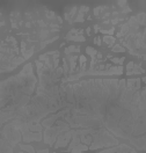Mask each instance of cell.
I'll list each match as a JSON object with an SVG mask.
<instances>
[{
    "label": "cell",
    "mask_w": 146,
    "mask_h": 153,
    "mask_svg": "<svg viewBox=\"0 0 146 153\" xmlns=\"http://www.w3.org/2000/svg\"><path fill=\"white\" fill-rule=\"evenodd\" d=\"M124 59L125 58L124 57H122V58H113V59H111V62H113V63H115V64H119V65H122L123 64V62H124Z\"/></svg>",
    "instance_id": "8"
},
{
    "label": "cell",
    "mask_w": 146,
    "mask_h": 153,
    "mask_svg": "<svg viewBox=\"0 0 146 153\" xmlns=\"http://www.w3.org/2000/svg\"><path fill=\"white\" fill-rule=\"evenodd\" d=\"M113 51H114V52H124L125 49H124V48H122L121 45L116 44V45H115V46L113 48Z\"/></svg>",
    "instance_id": "7"
},
{
    "label": "cell",
    "mask_w": 146,
    "mask_h": 153,
    "mask_svg": "<svg viewBox=\"0 0 146 153\" xmlns=\"http://www.w3.org/2000/svg\"><path fill=\"white\" fill-rule=\"evenodd\" d=\"M133 66H134V63H133V62H130V63L128 64V71H132Z\"/></svg>",
    "instance_id": "11"
},
{
    "label": "cell",
    "mask_w": 146,
    "mask_h": 153,
    "mask_svg": "<svg viewBox=\"0 0 146 153\" xmlns=\"http://www.w3.org/2000/svg\"><path fill=\"white\" fill-rule=\"evenodd\" d=\"M95 43L98 45H100L101 44V38H100V37H95Z\"/></svg>",
    "instance_id": "13"
},
{
    "label": "cell",
    "mask_w": 146,
    "mask_h": 153,
    "mask_svg": "<svg viewBox=\"0 0 146 153\" xmlns=\"http://www.w3.org/2000/svg\"><path fill=\"white\" fill-rule=\"evenodd\" d=\"M86 150H88V147L86 146V145H77V147L75 148H72V152L73 153H79V152H81V151H86Z\"/></svg>",
    "instance_id": "2"
},
{
    "label": "cell",
    "mask_w": 146,
    "mask_h": 153,
    "mask_svg": "<svg viewBox=\"0 0 146 153\" xmlns=\"http://www.w3.org/2000/svg\"><path fill=\"white\" fill-rule=\"evenodd\" d=\"M21 147H22L23 150L28 151L29 153H35V151H34V148L31 146H28V145H21Z\"/></svg>",
    "instance_id": "9"
},
{
    "label": "cell",
    "mask_w": 146,
    "mask_h": 153,
    "mask_svg": "<svg viewBox=\"0 0 146 153\" xmlns=\"http://www.w3.org/2000/svg\"><path fill=\"white\" fill-rule=\"evenodd\" d=\"M103 41L107 43L109 46H110V45L114 44V42H115V38H114V37H111V36H104L103 37Z\"/></svg>",
    "instance_id": "4"
},
{
    "label": "cell",
    "mask_w": 146,
    "mask_h": 153,
    "mask_svg": "<svg viewBox=\"0 0 146 153\" xmlns=\"http://www.w3.org/2000/svg\"><path fill=\"white\" fill-rule=\"evenodd\" d=\"M78 59L77 56H71L70 57V72H74L75 70V60Z\"/></svg>",
    "instance_id": "1"
},
{
    "label": "cell",
    "mask_w": 146,
    "mask_h": 153,
    "mask_svg": "<svg viewBox=\"0 0 146 153\" xmlns=\"http://www.w3.org/2000/svg\"><path fill=\"white\" fill-rule=\"evenodd\" d=\"M86 51H87V54L88 55H90L93 58L95 57L96 56V54H98V51L95 50V49H93V48H90V46H88V48H86Z\"/></svg>",
    "instance_id": "6"
},
{
    "label": "cell",
    "mask_w": 146,
    "mask_h": 153,
    "mask_svg": "<svg viewBox=\"0 0 146 153\" xmlns=\"http://www.w3.org/2000/svg\"><path fill=\"white\" fill-rule=\"evenodd\" d=\"M79 60H80L81 71H85V67H86V57H85V56H80V57H79Z\"/></svg>",
    "instance_id": "5"
},
{
    "label": "cell",
    "mask_w": 146,
    "mask_h": 153,
    "mask_svg": "<svg viewBox=\"0 0 146 153\" xmlns=\"http://www.w3.org/2000/svg\"><path fill=\"white\" fill-rule=\"evenodd\" d=\"M75 21L77 22H82L83 21V14L82 13H79V14H78V16L75 18Z\"/></svg>",
    "instance_id": "10"
},
{
    "label": "cell",
    "mask_w": 146,
    "mask_h": 153,
    "mask_svg": "<svg viewBox=\"0 0 146 153\" xmlns=\"http://www.w3.org/2000/svg\"><path fill=\"white\" fill-rule=\"evenodd\" d=\"M136 20H137L138 24H141V26H144V24H145V14H139V15H137Z\"/></svg>",
    "instance_id": "3"
},
{
    "label": "cell",
    "mask_w": 146,
    "mask_h": 153,
    "mask_svg": "<svg viewBox=\"0 0 146 153\" xmlns=\"http://www.w3.org/2000/svg\"><path fill=\"white\" fill-rule=\"evenodd\" d=\"M102 33H103V34H109V35H111V34L114 33V28H111L110 30H102Z\"/></svg>",
    "instance_id": "12"
}]
</instances>
